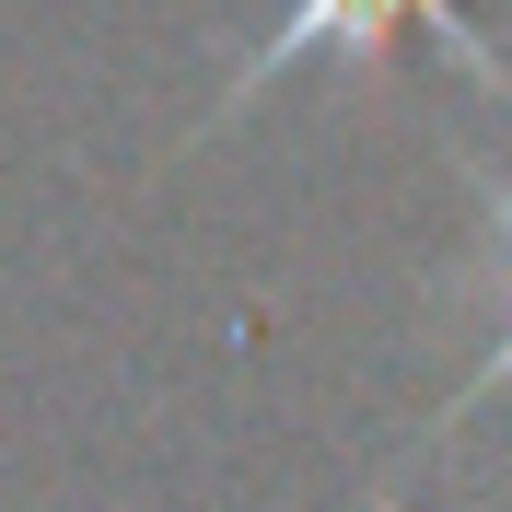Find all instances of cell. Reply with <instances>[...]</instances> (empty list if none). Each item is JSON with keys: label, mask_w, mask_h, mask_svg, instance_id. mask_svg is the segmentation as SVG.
I'll use <instances>...</instances> for the list:
<instances>
[{"label": "cell", "mask_w": 512, "mask_h": 512, "mask_svg": "<svg viewBox=\"0 0 512 512\" xmlns=\"http://www.w3.org/2000/svg\"><path fill=\"white\" fill-rule=\"evenodd\" d=\"M396 35H443L454 59H466V82L512 105V70H501V47H489V35L466 24V12H454V0H280V12H268V35H256V59L233 70L222 117H245V105L268 94V82H291V70H303V59L373 70L384 47H396Z\"/></svg>", "instance_id": "1"}, {"label": "cell", "mask_w": 512, "mask_h": 512, "mask_svg": "<svg viewBox=\"0 0 512 512\" xmlns=\"http://www.w3.org/2000/svg\"><path fill=\"white\" fill-rule=\"evenodd\" d=\"M478 198H489V233H501V326H489V350H478V373L454 384V408H443V431L466 408H489V396H501L512 384V152L501 163H478Z\"/></svg>", "instance_id": "2"}]
</instances>
